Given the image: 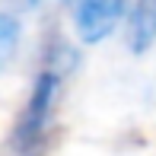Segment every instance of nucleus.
Returning <instances> with one entry per match:
<instances>
[{
    "instance_id": "obj_2",
    "label": "nucleus",
    "mask_w": 156,
    "mask_h": 156,
    "mask_svg": "<svg viewBox=\"0 0 156 156\" xmlns=\"http://www.w3.org/2000/svg\"><path fill=\"white\" fill-rule=\"evenodd\" d=\"M124 16V0H73V23L83 41H102Z\"/></svg>"
},
{
    "instance_id": "obj_1",
    "label": "nucleus",
    "mask_w": 156,
    "mask_h": 156,
    "mask_svg": "<svg viewBox=\"0 0 156 156\" xmlns=\"http://www.w3.org/2000/svg\"><path fill=\"white\" fill-rule=\"evenodd\" d=\"M64 73L67 70L51 61L41 64L38 76L32 83V96H29L23 115L13 127V137H10V150L16 156H41V150L48 144L51 121H54V105H58V96L64 86Z\"/></svg>"
},
{
    "instance_id": "obj_3",
    "label": "nucleus",
    "mask_w": 156,
    "mask_h": 156,
    "mask_svg": "<svg viewBox=\"0 0 156 156\" xmlns=\"http://www.w3.org/2000/svg\"><path fill=\"white\" fill-rule=\"evenodd\" d=\"M156 41V0H137L127 19V48L134 54H144Z\"/></svg>"
},
{
    "instance_id": "obj_4",
    "label": "nucleus",
    "mask_w": 156,
    "mask_h": 156,
    "mask_svg": "<svg viewBox=\"0 0 156 156\" xmlns=\"http://www.w3.org/2000/svg\"><path fill=\"white\" fill-rule=\"evenodd\" d=\"M19 45V19L10 13H0V70L13 61Z\"/></svg>"
}]
</instances>
